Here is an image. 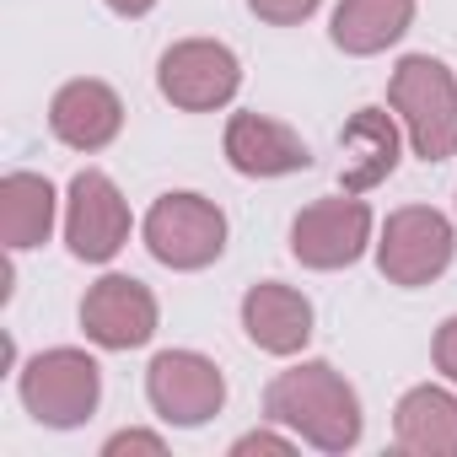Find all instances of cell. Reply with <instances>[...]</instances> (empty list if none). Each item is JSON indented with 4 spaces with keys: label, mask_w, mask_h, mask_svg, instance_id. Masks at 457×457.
<instances>
[{
    "label": "cell",
    "mask_w": 457,
    "mask_h": 457,
    "mask_svg": "<svg viewBox=\"0 0 457 457\" xmlns=\"http://www.w3.org/2000/svg\"><path fill=\"white\" fill-rule=\"evenodd\" d=\"M124 452H151V457H162L167 441H162L156 430H119V436L103 441V457H124Z\"/></svg>",
    "instance_id": "ffe728a7"
},
{
    "label": "cell",
    "mask_w": 457,
    "mask_h": 457,
    "mask_svg": "<svg viewBox=\"0 0 457 457\" xmlns=\"http://www.w3.org/2000/svg\"><path fill=\"white\" fill-rule=\"evenodd\" d=\"M54 210H60V194L44 172L17 167L0 178V237H6V253L44 248L54 232Z\"/></svg>",
    "instance_id": "2e32d148"
},
{
    "label": "cell",
    "mask_w": 457,
    "mask_h": 457,
    "mask_svg": "<svg viewBox=\"0 0 457 457\" xmlns=\"http://www.w3.org/2000/svg\"><path fill=\"white\" fill-rule=\"evenodd\" d=\"M393 441L414 457H457V387L420 382L393 409Z\"/></svg>",
    "instance_id": "9a60e30c"
},
{
    "label": "cell",
    "mask_w": 457,
    "mask_h": 457,
    "mask_svg": "<svg viewBox=\"0 0 457 457\" xmlns=\"http://www.w3.org/2000/svg\"><path fill=\"white\" fill-rule=\"evenodd\" d=\"M409 28H414V0H339L328 38H334V49L371 60V54L393 49Z\"/></svg>",
    "instance_id": "e0dca14e"
},
{
    "label": "cell",
    "mask_w": 457,
    "mask_h": 457,
    "mask_svg": "<svg viewBox=\"0 0 457 457\" xmlns=\"http://www.w3.org/2000/svg\"><path fill=\"white\" fill-rule=\"evenodd\" d=\"M377 232V215L361 194H334V199H312L296 220H291V259L307 270H350L366 259V248Z\"/></svg>",
    "instance_id": "8992f818"
},
{
    "label": "cell",
    "mask_w": 457,
    "mask_h": 457,
    "mask_svg": "<svg viewBox=\"0 0 457 457\" xmlns=\"http://www.w3.org/2000/svg\"><path fill=\"white\" fill-rule=\"evenodd\" d=\"M140 237H145V253L178 275H194V270H210L220 253H226V210L194 188H172L162 194L145 220H140Z\"/></svg>",
    "instance_id": "277c9868"
},
{
    "label": "cell",
    "mask_w": 457,
    "mask_h": 457,
    "mask_svg": "<svg viewBox=\"0 0 457 457\" xmlns=\"http://www.w3.org/2000/svg\"><path fill=\"white\" fill-rule=\"evenodd\" d=\"M103 6H108L113 17H129V22H135V17H145V12H156V0H103Z\"/></svg>",
    "instance_id": "7402d4cb"
},
{
    "label": "cell",
    "mask_w": 457,
    "mask_h": 457,
    "mask_svg": "<svg viewBox=\"0 0 457 457\" xmlns=\"http://www.w3.org/2000/svg\"><path fill=\"white\" fill-rule=\"evenodd\" d=\"M135 232L129 199L119 194V183L97 167H81L65 188V243L81 264H108L124 253Z\"/></svg>",
    "instance_id": "52a82bcc"
},
{
    "label": "cell",
    "mask_w": 457,
    "mask_h": 457,
    "mask_svg": "<svg viewBox=\"0 0 457 457\" xmlns=\"http://www.w3.org/2000/svg\"><path fill=\"white\" fill-rule=\"evenodd\" d=\"M323 6V0H248V12L270 28H302L312 12Z\"/></svg>",
    "instance_id": "ac0fdd59"
},
{
    "label": "cell",
    "mask_w": 457,
    "mask_h": 457,
    "mask_svg": "<svg viewBox=\"0 0 457 457\" xmlns=\"http://www.w3.org/2000/svg\"><path fill=\"white\" fill-rule=\"evenodd\" d=\"M17 393H22V409L49 425V430H76L97 414L103 403V366L76 350V345H60V350H38L22 371H17Z\"/></svg>",
    "instance_id": "3957f363"
},
{
    "label": "cell",
    "mask_w": 457,
    "mask_h": 457,
    "mask_svg": "<svg viewBox=\"0 0 457 457\" xmlns=\"http://www.w3.org/2000/svg\"><path fill=\"white\" fill-rule=\"evenodd\" d=\"M339 151H345V167H339V188L345 194L382 188L398 172V156H403V124H398V113L355 108L350 124L339 129Z\"/></svg>",
    "instance_id": "4fadbf2b"
},
{
    "label": "cell",
    "mask_w": 457,
    "mask_h": 457,
    "mask_svg": "<svg viewBox=\"0 0 457 457\" xmlns=\"http://www.w3.org/2000/svg\"><path fill=\"white\" fill-rule=\"evenodd\" d=\"M296 446V436H280V430H248V436H237L232 441V457H248V452H291Z\"/></svg>",
    "instance_id": "44dd1931"
},
{
    "label": "cell",
    "mask_w": 457,
    "mask_h": 457,
    "mask_svg": "<svg viewBox=\"0 0 457 457\" xmlns=\"http://www.w3.org/2000/svg\"><path fill=\"white\" fill-rule=\"evenodd\" d=\"M156 87L183 113H215V108H226L237 97L243 65L220 38H178L156 60Z\"/></svg>",
    "instance_id": "ba28073f"
},
{
    "label": "cell",
    "mask_w": 457,
    "mask_h": 457,
    "mask_svg": "<svg viewBox=\"0 0 457 457\" xmlns=\"http://www.w3.org/2000/svg\"><path fill=\"white\" fill-rule=\"evenodd\" d=\"M49 129H54L60 145L92 156V151H103V145L119 140V129H124V103H119V92H113L108 81L76 76V81H65V87L54 92V103H49Z\"/></svg>",
    "instance_id": "7c38bea8"
},
{
    "label": "cell",
    "mask_w": 457,
    "mask_h": 457,
    "mask_svg": "<svg viewBox=\"0 0 457 457\" xmlns=\"http://www.w3.org/2000/svg\"><path fill=\"white\" fill-rule=\"evenodd\" d=\"M156 296L135 275H103L81 296V328L97 350H140L156 334Z\"/></svg>",
    "instance_id": "30bf717a"
},
{
    "label": "cell",
    "mask_w": 457,
    "mask_h": 457,
    "mask_svg": "<svg viewBox=\"0 0 457 457\" xmlns=\"http://www.w3.org/2000/svg\"><path fill=\"white\" fill-rule=\"evenodd\" d=\"M387 108L398 113L420 162L457 156V76L436 54H403L393 65Z\"/></svg>",
    "instance_id": "7a4b0ae2"
},
{
    "label": "cell",
    "mask_w": 457,
    "mask_h": 457,
    "mask_svg": "<svg viewBox=\"0 0 457 457\" xmlns=\"http://www.w3.org/2000/svg\"><path fill=\"white\" fill-rule=\"evenodd\" d=\"M430 361H436V371L457 387V312L436 328V339H430Z\"/></svg>",
    "instance_id": "d6986e66"
},
{
    "label": "cell",
    "mask_w": 457,
    "mask_h": 457,
    "mask_svg": "<svg viewBox=\"0 0 457 457\" xmlns=\"http://www.w3.org/2000/svg\"><path fill=\"white\" fill-rule=\"evenodd\" d=\"M452 259H457V226L436 204H403L377 232V270L387 286L420 291V286L441 280L452 270Z\"/></svg>",
    "instance_id": "5b68a950"
},
{
    "label": "cell",
    "mask_w": 457,
    "mask_h": 457,
    "mask_svg": "<svg viewBox=\"0 0 457 457\" xmlns=\"http://www.w3.org/2000/svg\"><path fill=\"white\" fill-rule=\"evenodd\" d=\"M145 398L156 409V420L178 425V430H194L204 420L220 414L226 403V377L210 355L199 350H162L151 366H145Z\"/></svg>",
    "instance_id": "9c48e42d"
},
{
    "label": "cell",
    "mask_w": 457,
    "mask_h": 457,
    "mask_svg": "<svg viewBox=\"0 0 457 457\" xmlns=\"http://www.w3.org/2000/svg\"><path fill=\"white\" fill-rule=\"evenodd\" d=\"M264 414H270V425H286L296 441L334 452V457L350 452L366 430L355 387L328 361H296L291 371H280L264 387Z\"/></svg>",
    "instance_id": "6da1fadb"
},
{
    "label": "cell",
    "mask_w": 457,
    "mask_h": 457,
    "mask_svg": "<svg viewBox=\"0 0 457 457\" xmlns=\"http://www.w3.org/2000/svg\"><path fill=\"white\" fill-rule=\"evenodd\" d=\"M220 145H226L232 172H243V178H291V172L312 167V145L270 113H232Z\"/></svg>",
    "instance_id": "8fae6325"
},
{
    "label": "cell",
    "mask_w": 457,
    "mask_h": 457,
    "mask_svg": "<svg viewBox=\"0 0 457 457\" xmlns=\"http://www.w3.org/2000/svg\"><path fill=\"white\" fill-rule=\"evenodd\" d=\"M312 302L296 286L280 280H259L243 291V334L264 350V355H302L312 345Z\"/></svg>",
    "instance_id": "5bb4252c"
}]
</instances>
